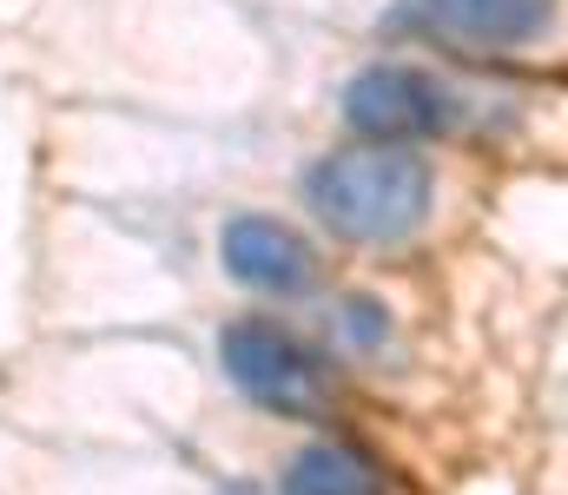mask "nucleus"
Wrapping results in <instances>:
<instances>
[{
	"instance_id": "obj_5",
	"label": "nucleus",
	"mask_w": 568,
	"mask_h": 495,
	"mask_svg": "<svg viewBox=\"0 0 568 495\" xmlns=\"http://www.w3.org/2000/svg\"><path fill=\"white\" fill-rule=\"evenodd\" d=\"M219 265H225V278H239V285L258 291V298H304V291L317 285V251H311L284 218H265V212L225 218V231H219Z\"/></svg>"
},
{
	"instance_id": "obj_3",
	"label": "nucleus",
	"mask_w": 568,
	"mask_h": 495,
	"mask_svg": "<svg viewBox=\"0 0 568 495\" xmlns=\"http://www.w3.org/2000/svg\"><path fill=\"white\" fill-rule=\"evenodd\" d=\"M344 126L357 140H377V146H424V140H443L456 126V93L424 73V66H364L351 86H344Z\"/></svg>"
},
{
	"instance_id": "obj_7",
	"label": "nucleus",
	"mask_w": 568,
	"mask_h": 495,
	"mask_svg": "<svg viewBox=\"0 0 568 495\" xmlns=\"http://www.w3.org/2000/svg\"><path fill=\"white\" fill-rule=\"evenodd\" d=\"M337 330H344V343L351 350H384V337H390V311H384V298H344V311H337Z\"/></svg>"
},
{
	"instance_id": "obj_2",
	"label": "nucleus",
	"mask_w": 568,
	"mask_h": 495,
	"mask_svg": "<svg viewBox=\"0 0 568 495\" xmlns=\"http://www.w3.org/2000/svg\"><path fill=\"white\" fill-rule=\"evenodd\" d=\"M219 370L239 383L245 403H258L272 416H297V423L331 416V396H337L324 357L272 318H232L219 330Z\"/></svg>"
},
{
	"instance_id": "obj_6",
	"label": "nucleus",
	"mask_w": 568,
	"mask_h": 495,
	"mask_svg": "<svg viewBox=\"0 0 568 495\" xmlns=\"http://www.w3.org/2000/svg\"><path fill=\"white\" fill-rule=\"evenodd\" d=\"M278 495H384V476L357 443H311L284 470Z\"/></svg>"
},
{
	"instance_id": "obj_1",
	"label": "nucleus",
	"mask_w": 568,
	"mask_h": 495,
	"mask_svg": "<svg viewBox=\"0 0 568 495\" xmlns=\"http://www.w3.org/2000/svg\"><path fill=\"white\" fill-rule=\"evenodd\" d=\"M304 205L331 238L384 251V245H404V238L424 231L429 205H436V172L424 165L417 146L357 140V146H337V153L311 159Z\"/></svg>"
},
{
	"instance_id": "obj_4",
	"label": "nucleus",
	"mask_w": 568,
	"mask_h": 495,
	"mask_svg": "<svg viewBox=\"0 0 568 495\" xmlns=\"http://www.w3.org/2000/svg\"><path fill=\"white\" fill-rule=\"evenodd\" d=\"M390 27L456 53H523L556 27V0H397Z\"/></svg>"
}]
</instances>
